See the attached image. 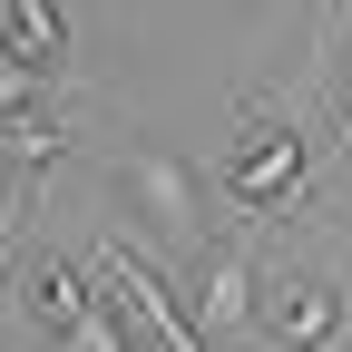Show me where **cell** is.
<instances>
[{"label": "cell", "mask_w": 352, "mask_h": 352, "mask_svg": "<svg viewBox=\"0 0 352 352\" xmlns=\"http://www.w3.org/2000/svg\"><path fill=\"white\" fill-rule=\"evenodd\" d=\"M88 284H98V303L127 323L138 352H215V342L196 333V314H186V294H176L127 235H98V245H88Z\"/></svg>", "instance_id": "2"}, {"label": "cell", "mask_w": 352, "mask_h": 352, "mask_svg": "<svg viewBox=\"0 0 352 352\" xmlns=\"http://www.w3.org/2000/svg\"><path fill=\"white\" fill-rule=\"evenodd\" d=\"M186 314H196V333H206L215 352H226V333H245V323L264 314V274H254V245H245V235H235V245H206Z\"/></svg>", "instance_id": "5"}, {"label": "cell", "mask_w": 352, "mask_h": 352, "mask_svg": "<svg viewBox=\"0 0 352 352\" xmlns=\"http://www.w3.org/2000/svg\"><path fill=\"white\" fill-rule=\"evenodd\" d=\"M215 186H226V206L235 215H294L303 206V186H314V138H303V108H274L254 88V98L235 108V127H226V166H215Z\"/></svg>", "instance_id": "1"}, {"label": "cell", "mask_w": 352, "mask_h": 352, "mask_svg": "<svg viewBox=\"0 0 352 352\" xmlns=\"http://www.w3.org/2000/svg\"><path fill=\"white\" fill-rule=\"evenodd\" d=\"M118 176H127V196L147 206V235L166 245V254H186V264H206V245H215V206H206V186H196V166L176 157V147H127L118 157Z\"/></svg>", "instance_id": "3"}, {"label": "cell", "mask_w": 352, "mask_h": 352, "mask_svg": "<svg viewBox=\"0 0 352 352\" xmlns=\"http://www.w3.org/2000/svg\"><path fill=\"white\" fill-rule=\"evenodd\" d=\"M264 333H274V352H333L352 333V294L333 274H284V284H264Z\"/></svg>", "instance_id": "4"}, {"label": "cell", "mask_w": 352, "mask_h": 352, "mask_svg": "<svg viewBox=\"0 0 352 352\" xmlns=\"http://www.w3.org/2000/svg\"><path fill=\"white\" fill-rule=\"evenodd\" d=\"M20 284H30V323H39V342H50V352H69L78 323L98 314V284H88V264H69V254H39V245H30Z\"/></svg>", "instance_id": "6"}, {"label": "cell", "mask_w": 352, "mask_h": 352, "mask_svg": "<svg viewBox=\"0 0 352 352\" xmlns=\"http://www.w3.org/2000/svg\"><path fill=\"white\" fill-rule=\"evenodd\" d=\"M69 138H78V127H69V108H59V88H50V98H30V108H10V118H0V166H20V176H39L50 157H69Z\"/></svg>", "instance_id": "8"}, {"label": "cell", "mask_w": 352, "mask_h": 352, "mask_svg": "<svg viewBox=\"0 0 352 352\" xmlns=\"http://www.w3.org/2000/svg\"><path fill=\"white\" fill-rule=\"evenodd\" d=\"M0 69L59 88V78H69V20L39 10V0H0Z\"/></svg>", "instance_id": "7"}]
</instances>
